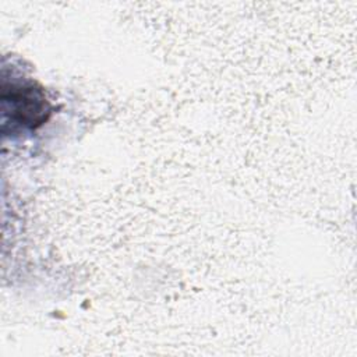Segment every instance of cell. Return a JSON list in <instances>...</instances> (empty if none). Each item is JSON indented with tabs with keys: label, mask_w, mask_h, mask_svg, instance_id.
<instances>
[{
	"label": "cell",
	"mask_w": 357,
	"mask_h": 357,
	"mask_svg": "<svg viewBox=\"0 0 357 357\" xmlns=\"http://www.w3.org/2000/svg\"><path fill=\"white\" fill-rule=\"evenodd\" d=\"M4 112L11 120L35 128L46 121L50 114V105L40 89L33 86H11L10 95L3 93Z\"/></svg>",
	"instance_id": "cell-1"
}]
</instances>
